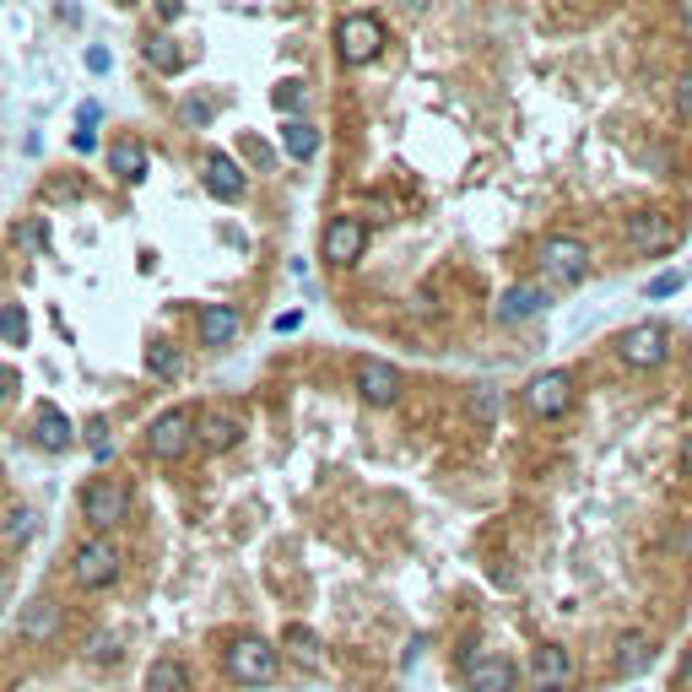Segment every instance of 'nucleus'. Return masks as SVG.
I'll return each mask as SVG.
<instances>
[{"label": "nucleus", "mask_w": 692, "mask_h": 692, "mask_svg": "<svg viewBox=\"0 0 692 692\" xmlns=\"http://www.w3.org/2000/svg\"><path fill=\"white\" fill-rule=\"evenodd\" d=\"M541 276H547L552 287H574L590 276V244L584 238H568V233H552L541 238Z\"/></svg>", "instance_id": "f257e3e1"}, {"label": "nucleus", "mask_w": 692, "mask_h": 692, "mask_svg": "<svg viewBox=\"0 0 692 692\" xmlns=\"http://www.w3.org/2000/svg\"><path fill=\"white\" fill-rule=\"evenodd\" d=\"M379 49H384V22L374 17V11H346V17L336 22V55L346 65L379 60Z\"/></svg>", "instance_id": "f03ea898"}, {"label": "nucleus", "mask_w": 692, "mask_h": 692, "mask_svg": "<svg viewBox=\"0 0 692 692\" xmlns=\"http://www.w3.org/2000/svg\"><path fill=\"white\" fill-rule=\"evenodd\" d=\"M222 665H228V676L238 687H265L276 676V665H282V655H276V644H265V638H233Z\"/></svg>", "instance_id": "7ed1b4c3"}, {"label": "nucleus", "mask_w": 692, "mask_h": 692, "mask_svg": "<svg viewBox=\"0 0 692 692\" xmlns=\"http://www.w3.org/2000/svg\"><path fill=\"white\" fill-rule=\"evenodd\" d=\"M119 568H125V552H119V541L114 536H92L76 547L71 557V574L82 590H103V584H114L119 579Z\"/></svg>", "instance_id": "20e7f679"}, {"label": "nucleus", "mask_w": 692, "mask_h": 692, "mask_svg": "<svg viewBox=\"0 0 692 692\" xmlns=\"http://www.w3.org/2000/svg\"><path fill=\"white\" fill-rule=\"evenodd\" d=\"M617 357L628 368H638V374H649V368H660L665 357H671V330L655 325V319H644V325H633V330L617 336Z\"/></svg>", "instance_id": "39448f33"}, {"label": "nucleus", "mask_w": 692, "mask_h": 692, "mask_svg": "<svg viewBox=\"0 0 692 692\" xmlns=\"http://www.w3.org/2000/svg\"><path fill=\"white\" fill-rule=\"evenodd\" d=\"M130 514V492L114 482V476H98V482H87V492H82V519L98 536H109V530L119 525V519Z\"/></svg>", "instance_id": "423d86ee"}, {"label": "nucleus", "mask_w": 692, "mask_h": 692, "mask_svg": "<svg viewBox=\"0 0 692 692\" xmlns=\"http://www.w3.org/2000/svg\"><path fill=\"white\" fill-rule=\"evenodd\" d=\"M352 384H357V395H363L368 406H395L406 379H401V368L384 363V357H357V363H352Z\"/></svg>", "instance_id": "0eeeda50"}, {"label": "nucleus", "mask_w": 692, "mask_h": 692, "mask_svg": "<svg viewBox=\"0 0 692 692\" xmlns=\"http://www.w3.org/2000/svg\"><path fill=\"white\" fill-rule=\"evenodd\" d=\"M525 406L536 411V417H563L568 406H574V379L563 374V368H547V374H536L525 384Z\"/></svg>", "instance_id": "6e6552de"}, {"label": "nucleus", "mask_w": 692, "mask_h": 692, "mask_svg": "<svg viewBox=\"0 0 692 692\" xmlns=\"http://www.w3.org/2000/svg\"><path fill=\"white\" fill-rule=\"evenodd\" d=\"M190 444H195V417L190 411H163V417L152 422V433H146V449H152L157 460L190 455Z\"/></svg>", "instance_id": "1a4fd4ad"}, {"label": "nucleus", "mask_w": 692, "mask_h": 692, "mask_svg": "<svg viewBox=\"0 0 692 692\" xmlns=\"http://www.w3.org/2000/svg\"><path fill=\"white\" fill-rule=\"evenodd\" d=\"M363 249H368V228L357 217H336L325 228V238H319V260H330V265H357Z\"/></svg>", "instance_id": "9d476101"}, {"label": "nucleus", "mask_w": 692, "mask_h": 692, "mask_svg": "<svg viewBox=\"0 0 692 692\" xmlns=\"http://www.w3.org/2000/svg\"><path fill=\"white\" fill-rule=\"evenodd\" d=\"M574 682V655H568L563 644H541L536 655H530V687L536 692H563Z\"/></svg>", "instance_id": "9b49d317"}, {"label": "nucleus", "mask_w": 692, "mask_h": 692, "mask_svg": "<svg viewBox=\"0 0 692 692\" xmlns=\"http://www.w3.org/2000/svg\"><path fill=\"white\" fill-rule=\"evenodd\" d=\"M201 184L217 201H244V190H249V179H244V168L233 163L228 152H211L206 163H201Z\"/></svg>", "instance_id": "f8f14e48"}, {"label": "nucleus", "mask_w": 692, "mask_h": 692, "mask_svg": "<svg viewBox=\"0 0 692 692\" xmlns=\"http://www.w3.org/2000/svg\"><path fill=\"white\" fill-rule=\"evenodd\" d=\"M628 244L638 255H660V249L676 244V222L660 217V211H638V217H628Z\"/></svg>", "instance_id": "ddd939ff"}, {"label": "nucleus", "mask_w": 692, "mask_h": 692, "mask_svg": "<svg viewBox=\"0 0 692 692\" xmlns=\"http://www.w3.org/2000/svg\"><path fill=\"white\" fill-rule=\"evenodd\" d=\"M465 682H471V692H514V665L503 655H471L465 660Z\"/></svg>", "instance_id": "4468645a"}, {"label": "nucleus", "mask_w": 692, "mask_h": 692, "mask_svg": "<svg viewBox=\"0 0 692 692\" xmlns=\"http://www.w3.org/2000/svg\"><path fill=\"white\" fill-rule=\"evenodd\" d=\"M201 346H211V352H217V346H233L238 341V330H244V314L233 309V303H206L201 309Z\"/></svg>", "instance_id": "2eb2a0df"}, {"label": "nucleus", "mask_w": 692, "mask_h": 692, "mask_svg": "<svg viewBox=\"0 0 692 692\" xmlns=\"http://www.w3.org/2000/svg\"><path fill=\"white\" fill-rule=\"evenodd\" d=\"M541 309H547V287H530V282H519V287H509V292L498 298V319H503V325L536 319Z\"/></svg>", "instance_id": "dca6fc26"}, {"label": "nucleus", "mask_w": 692, "mask_h": 692, "mask_svg": "<svg viewBox=\"0 0 692 692\" xmlns=\"http://www.w3.org/2000/svg\"><path fill=\"white\" fill-rule=\"evenodd\" d=\"M33 438H38L44 449H55V455H60V449H71V444H76V428L65 422V411H60V406H38Z\"/></svg>", "instance_id": "f3484780"}, {"label": "nucleus", "mask_w": 692, "mask_h": 692, "mask_svg": "<svg viewBox=\"0 0 692 692\" xmlns=\"http://www.w3.org/2000/svg\"><path fill=\"white\" fill-rule=\"evenodd\" d=\"M238 438H244V422L228 417V411H222V417L211 411L206 422H195V444H206V449H233Z\"/></svg>", "instance_id": "a211bd4d"}, {"label": "nucleus", "mask_w": 692, "mask_h": 692, "mask_svg": "<svg viewBox=\"0 0 692 692\" xmlns=\"http://www.w3.org/2000/svg\"><path fill=\"white\" fill-rule=\"evenodd\" d=\"M22 638H33V644H44V638L60 633V601H33L28 611H22Z\"/></svg>", "instance_id": "6ab92c4d"}, {"label": "nucleus", "mask_w": 692, "mask_h": 692, "mask_svg": "<svg viewBox=\"0 0 692 692\" xmlns=\"http://www.w3.org/2000/svg\"><path fill=\"white\" fill-rule=\"evenodd\" d=\"M146 692H190V671H184V660L157 655L152 665H146Z\"/></svg>", "instance_id": "aec40b11"}, {"label": "nucleus", "mask_w": 692, "mask_h": 692, "mask_svg": "<svg viewBox=\"0 0 692 692\" xmlns=\"http://www.w3.org/2000/svg\"><path fill=\"white\" fill-rule=\"evenodd\" d=\"M282 152L292 157V163H309V157L319 152V130L309 125V119H287L282 125Z\"/></svg>", "instance_id": "412c9836"}, {"label": "nucleus", "mask_w": 692, "mask_h": 692, "mask_svg": "<svg viewBox=\"0 0 692 692\" xmlns=\"http://www.w3.org/2000/svg\"><path fill=\"white\" fill-rule=\"evenodd\" d=\"M649 660H655V644H649L644 633H628V638H622V644H617V665H622V671H628V676L649 671Z\"/></svg>", "instance_id": "4be33fe9"}, {"label": "nucleus", "mask_w": 692, "mask_h": 692, "mask_svg": "<svg viewBox=\"0 0 692 692\" xmlns=\"http://www.w3.org/2000/svg\"><path fill=\"white\" fill-rule=\"evenodd\" d=\"M109 163H114L119 179L136 184V179H146V146H141V141H119L114 152H109Z\"/></svg>", "instance_id": "5701e85b"}, {"label": "nucleus", "mask_w": 692, "mask_h": 692, "mask_svg": "<svg viewBox=\"0 0 692 692\" xmlns=\"http://www.w3.org/2000/svg\"><path fill=\"white\" fill-rule=\"evenodd\" d=\"M0 341L28 346V309H22V303H0Z\"/></svg>", "instance_id": "b1692460"}, {"label": "nucleus", "mask_w": 692, "mask_h": 692, "mask_svg": "<svg viewBox=\"0 0 692 692\" xmlns=\"http://www.w3.org/2000/svg\"><path fill=\"white\" fill-rule=\"evenodd\" d=\"M146 374H152V379H163V384L179 379V357H173V346H163V341H152V346H146Z\"/></svg>", "instance_id": "393cba45"}, {"label": "nucleus", "mask_w": 692, "mask_h": 692, "mask_svg": "<svg viewBox=\"0 0 692 692\" xmlns=\"http://www.w3.org/2000/svg\"><path fill=\"white\" fill-rule=\"evenodd\" d=\"M146 60H152L157 71H179V65H184V55L173 49V38H163V33H157L152 44H146Z\"/></svg>", "instance_id": "a878e982"}, {"label": "nucleus", "mask_w": 692, "mask_h": 692, "mask_svg": "<svg viewBox=\"0 0 692 692\" xmlns=\"http://www.w3.org/2000/svg\"><path fill=\"white\" fill-rule=\"evenodd\" d=\"M287 649H292V655H298L303 665H319V660H325V655H319V638H314L309 628H292V633H287Z\"/></svg>", "instance_id": "bb28decb"}, {"label": "nucleus", "mask_w": 692, "mask_h": 692, "mask_svg": "<svg viewBox=\"0 0 692 692\" xmlns=\"http://www.w3.org/2000/svg\"><path fill=\"white\" fill-rule=\"evenodd\" d=\"M682 282H687L682 271H665V276H655V282H649L644 292H649V298H671V292H682Z\"/></svg>", "instance_id": "cd10ccee"}, {"label": "nucleus", "mask_w": 692, "mask_h": 692, "mask_svg": "<svg viewBox=\"0 0 692 692\" xmlns=\"http://www.w3.org/2000/svg\"><path fill=\"white\" fill-rule=\"evenodd\" d=\"M33 509H17V514H11V547H22V541H28L33 536Z\"/></svg>", "instance_id": "c85d7f7f"}, {"label": "nucleus", "mask_w": 692, "mask_h": 692, "mask_svg": "<svg viewBox=\"0 0 692 692\" xmlns=\"http://www.w3.org/2000/svg\"><path fill=\"white\" fill-rule=\"evenodd\" d=\"M298 98H303V82H282V87H276V109H298Z\"/></svg>", "instance_id": "c756f323"}, {"label": "nucleus", "mask_w": 692, "mask_h": 692, "mask_svg": "<svg viewBox=\"0 0 692 692\" xmlns=\"http://www.w3.org/2000/svg\"><path fill=\"white\" fill-rule=\"evenodd\" d=\"M152 6H157V17H163V22H179L184 17V0H152Z\"/></svg>", "instance_id": "7c9ffc66"}, {"label": "nucleus", "mask_w": 692, "mask_h": 692, "mask_svg": "<svg viewBox=\"0 0 692 692\" xmlns=\"http://www.w3.org/2000/svg\"><path fill=\"white\" fill-rule=\"evenodd\" d=\"M676 552H682V557H687V563H692V519H687V525H682V530H676Z\"/></svg>", "instance_id": "2f4dec72"}, {"label": "nucleus", "mask_w": 692, "mask_h": 692, "mask_svg": "<svg viewBox=\"0 0 692 692\" xmlns=\"http://www.w3.org/2000/svg\"><path fill=\"white\" fill-rule=\"evenodd\" d=\"M87 71H109V49H87Z\"/></svg>", "instance_id": "473e14b6"}, {"label": "nucleus", "mask_w": 692, "mask_h": 692, "mask_svg": "<svg viewBox=\"0 0 692 692\" xmlns=\"http://www.w3.org/2000/svg\"><path fill=\"white\" fill-rule=\"evenodd\" d=\"M76 119H82V130H92L103 119V109H98V103H82V114H76Z\"/></svg>", "instance_id": "72a5a7b5"}, {"label": "nucleus", "mask_w": 692, "mask_h": 692, "mask_svg": "<svg viewBox=\"0 0 692 692\" xmlns=\"http://www.w3.org/2000/svg\"><path fill=\"white\" fill-rule=\"evenodd\" d=\"M676 103H682V114L692 119V76H687V82H682V87H676Z\"/></svg>", "instance_id": "f704fd0d"}, {"label": "nucleus", "mask_w": 692, "mask_h": 692, "mask_svg": "<svg viewBox=\"0 0 692 692\" xmlns=\"http://www.w3.org/2000/svg\"><path fill=\"white\" fill-rule=\"evenodd\" d=\"M11 390H17V374H11V368H0V401H11Z\"/></svg>", "instance_id": "c9c22d12"}, {"label": "nucleus", "mask_w": 692, "mask_h": 692, "mask_svg": "<svg viewBox=\"0 0 692 692\" xmlns=\"http://www.w3.org/2000/svg\"><path fill=\"white\" fill-rule=\"evenodd\" d=\"M682 471H687V476H692V433H687V438H682Z\"/></svg>", "instance_id": "e433bc0d"}]
</instances>
